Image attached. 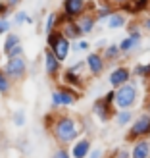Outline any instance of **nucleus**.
I'll use <instances>...</instances> for the list:
<instances>
[{"instance_id":"18","label":"nucleus","mask_w":150,"mask_h":158,"mask_svg":"<svg viewBox=\"0 0 150 158\" xmlns=\"http://www.w3.org/2000/svg\"><path fill=\"white\" fill-rule=\"evenodd\" d=\"M64 19H66V15L62 12H48L46 18H44V27H43L44 33H50V31L58 29L62 23H64Z\"/></svg>"},{"instance_id":"2","label":"nucleus","mask_w":150,"mask_h":158,"mask_svg":"<svg viewBox=\"0 0 150 158\" xmlns=\"http://www.w3.org/2000/svg\"><path fill=\"white\" fill-rule=\"evenodd\" d=\"M114 106L117 110H133L139 102V81L137 77H131L129 83L120 85L117 89H114Z\"/></svg>"},{"instance_id":"39","label":"nucleus","mask_w":150,"mask_h":158,"mask_svg":"<svg viewBox=\"0 0 150 158\" xmlns=\"http://www.w3.org/2000/svg\"><path fill=\"white\" fill-rule=\"evenodd\" d=\"M144 112H146V114H150V98L146 100V104H144Z\"/></svg>"},{"instance_id":"31","label":"nucleus","mask_w":150,"mask_h":158,"mask_svg":"<svg viewBox=\"0 0 150 158\" xmlns=\"http://www.w3.org/2000/svg\"><path fill=\"white\" fill-rule=\"evenodd\" d=\"M139 23H140V29L146 31V33H150V15H148V14H146V15H140Z\"/></svg>"},{"instance_id":"41","label":"nucleus","mask_w":150,"mask_h":158,"mask_svg":"<svg viewBox=\"0 0 150 158\" xmlns=\"http://www.w3.org/2000/svg\"><path fill=\"white\" fill-rule=\"evenodd\" d=\"M2 66H4V54H2V50H0V69H2Z\"/></svg>"},{"instance_id":"26","label":"nucleus","mask_w":150,"mask_h":158,"mask_svg":"<svg viewBox=\"0 0 150 158\" xmlns=\"http://www.w3.org/2000/svg\"><path fill=\"white\" fill-rule=\"evenodd\" d=\"M27 18H29V14L27 12H23V10H14L12 14V25L14 27H21V25H27Z\"/></svg>"},{"instance_id":"34","label":"nucleus","mask_w":150,"mask_h":158,"mask_svg":"<svg viewBox=\"0 0 150 158\" xmlns=\"http://www.w3.org/2000/svg\"><path fill=\"white\" fill-rule=\"evenodd\" d=\"M114 158H131V152H129V151H123V148H120V151H116Z\"/></svg>"},{"instance_id":"8","label":"nucleus","mask_w":150,"mask_h":158,"mask_svg":"<svg viewBox=\"0 0 150 158\" xmlns=\"http://www.w3.org/2000/svg\"><path fill=\"white\" fill-rule=\"evenodd\" d=\"M92 116H96L98 118V122H102V123H106V122H110V120H114V114H116V106L114 104H108V102L104 100V98H96L92 102Z\"/></svg>"},{"instance_id":"24","label":"nucleus","mask_w":150,"mask_h":158,"mask_svg":"<svg viewBox=\"0 0 150 158\" xmlns=\"http://www.w3.org/2000/svg\"><path fill=\"white\" fill-rule=\"evenodd\" d=\"M14 89V81L0 69V97H8Z\"/></svg>"},{"instance_id":"19","label":"nucleus","mask_w":150,"mask_h":158,"mask_svg":"<svg viewBox=\"0 0 150 158\" xmlns=\"http://www.w3.org/2000/svg\"><path fill=\"white\" fill-rule=\"evenodd\" d=\"M116 10H117V8H116L112 2H110V0H106V2H98L96 10H94V18H96L98 23H104Z\"/></svg>"},{"instance_id":"25","label":"nucleus","mask_w":150,"mask_h":158,"mask_svg":"<svg viewBox=\"0 0 150 158\" xmlns=\"http://www.w3.org/2000/svg\"><path fill=\"white\" fill-rule=\"evenodd\" d=\"M133 77L137 79H150V62H140V64H137L135 68H133Z\"/></svg>"},{"instance_id":"37","label":"nucleus","mask_w":150,"mask_h":158,"mask_svg":"<svg viewBox=\"0 0 150 158\" xmlns=\"http://www.w3.org/2000/svg\"><path fill=\"white\" fill-rule=\"evenodd\" d=\"M6 2H8V4H10V6L14 8V10H15V8H18V6L23 2V0H6Z\"/></svg>"},{"instance_id":"30","label":"nucleus","mask_w":150,"mask_h":158,"mask_svg":"<svg viewBox=\"0 0 150 158\" xmlns=\"http://www.w3.org/2000/svg\"><path fill=\"white\" fill-rule=\"evenodd\" d=\"M12 14H14V8L6 0H0V18H10Z\"/></svg>"},{"instance_id":"6","label":"nucleus","mask_w":150,"mask_h":158,"mask_svg":"<svg viewBox=\"0 0 150 158\" xmlns=\"http://www.w3.org/2000/svg\"><path fill=\"white\" fill-rule=\"evenodd\" d=\"M43 69H44V75L52 81H56L62 75V62L54 56V52L50 48H44L43 52Z\"/></svg>"},{"instance_id":"16","label":"nucleus","mask_w":150,"mask_h":158,"mask_svg":"<svg viewBox=\"0 0 150 158\" xmlns=\"http://www.w3.org/2000/svg\"><path fill=\"white\" fill-rule=\"evenodd\" d=\"M77 23H79V27H81V31H83V37H89L91 33H94V29L98 25L94 14H91V12H85L81 18H77Z\"/></svg>"},{"instance_id":"33","label":"nucleus","mask_w":150,"mask_h":158,"mask_svg":"<svg viewBox=\"0 0 150 158\" xmlns=\"http://www.w3.org/2000/svg\"><path fill=\"white\" fill-rule=\"evenodd\" d=\"M104 156V152H102V148H91V152L87 158H102Z\"/></svg>"},{"instance_id":"20","label":"nucleus","mask_w":150,"mask_h":158,"mask_svg":"<svg viewBox=\"0 0 150 158\" xmlns=\"http://www.w3.org/2000/svg\"><path fill=\"white\" fill-rule=\"evenodd\" d=\"M83 79H85V73H75V72H71V69L62 72V81H64V85L75 87V89H79V91L83 89Z\"/></svg>"},{"instance_id":"15","label":"nucleus","mask_w":150,"mask_h":158,"mask_svg":"<svg viewBox=\"0 0 150 158\" xmlns=\"http://www.w3.org/2000/svg\"><path fill=\"white\" fill-rule=\"evenodd\" d=\"M91 139H87V137H81V139H77L75 143L71 145V151H69V154H71V158H87L91 152Z\"/></svg>"},{"instance_id":"1","label":"nucleus","mask_w":150,"mask_h":158,"mask_svg":"<svg viewBox=\"0 0 150 158\" xmlns=\"http://www.w3.org/2000/svg\"><path fill=\"white\" fill-rule=\"evenodd\" d=\"M50 135L60 147H71L83 131V123L71 114H56L54 123L50 125Z\"/></svg>"},{"instance_id":"4","label":"nucleus","mask_w":150,"mask_h":158,"mask_svg":"<svg viewBox=\"0 0 150 158\" xmlns=\"http://www.w3.org/2000/svg\"><path fill=\"white\" fill-rule=\"evenodd\" d=\"M27 58L25 56H10L4 60V66H2V72L12 79L14 83H21L27 79Z\"/></svg>"},{"instance_id":"40","label":"nucleus","mask_w":150,"mask_h":158,"mask_svg":"<svg viewBox=\"0 0 150 158\" xmlns=\"http://www.w3.org/2000/svg\"><path fill=\"white\" fill-rule=\"evenodd\" d=\"M33 23H35V18H33V15H29V18H27V25H33Z\"/></svg>"},{"instance_id":"17","label":"nucleus","mask_w":150,"mask_h":158,"mask_svg":"<svg viewBox=\"0 0 150 158\" xmlns=\"http://www.w3.org/2000/svg\"><path fill=\"white\" fill-rule=\"evenodd\" d=\"M129 152L131 158H150V139H137Z\"/></svg>"},{"instance_id":"35","label":"nucleus","mask_w":150,"mask_h":158,"mask_svg":"<svg viewBox=\"0 0 150 158\" xmlns=\"http://www.w3.org/2000/svg\"><path fill=\"white\" fill-rule=\"evenodd\" d=\"M114 94H116V91L112 89V91H108V93H106V94H104L102 98H104V100L108 102V104H114Z\"/></svg>"},{"instance_id":"12","label":"nucleus","mask_w":150,"mask_h":158,"mask_svg":"<svg viewBox=\"0 0 150 158\" xmlns=\"http://www.w3.org/2000/svg\"><path fill=\"white\" fill-rule=\"evenodd\" d=\"M60 29V33L64 35L66 39H69V41H77V39H83V31H81V27H79V23H77V19H64V23L58 27Z\"/></svg>"},{"instance_id":"13","label":"nucleus","mask_w":150,"mask_h":158,"mask_svg":"<svg viewBox=\"0 0 150 158\" xmlns=\"http://www.w3.org/2000/svg\"><path fill=\"white\" fill-rule=\"evenodd\" d=\"M148 8H150V0H129L127 4L120 6V10L127 15L139 18V15H143L144 12H148Z\"/></svg>"},{"instance_id":"3","label":"nucleus","mask_w":150,"mask_h":158,"mask_svg":"<svg viewBox=\"0 0 150 158\" xmlns=\"http://www.w3.org/2000/svg\"><path fill=\"white\" fill-rule=\"evenodd\" d=\"M83 93L69 85H60L50 93V106L52 110H62V108H69L73 106L77 100H81Z\"/></svg>"},{"instance_id":"36","label":"nucleus","mask_w":150,"mask_h":158,"mask_svg":"<svg viewBox=\"0 0 150 158\" xmlns=\"http://www.w3.org/2000/svg\"><path fill=\"white\" fill-rule=\"evenodd\" d=\"M110 2H112L116 8H120V6H123V4H127L129 0H110Z\"/></svg>"},{"instance_id":"22","label":"nucleus","mask_w":150,"mask_h":158,"mask_svg":"<svg viewBox=\"0 0 150 158\" xmlns=\"http://www.w3.org/2000/svg\"><path fill=\"white\" fill-rule=\"evenodd\" d=\"M21 44V37L18 33H14V31H10V33L4 35V43H2V54L4 56H10V52L15 48V46Z\"/></svg>"},{"instance_id":"11","label":"nucleus","mask_w":150,"mask_h":158,"mask_svg":"<svg viewBox=\"0 0 150 158\" xmlns=\"http://www.w3.org/2000/svg\"><path fill=\"white\" fill-rule=\"evenodd\" d=\"M50 50L54 52V56H56L62 64H64V62L67 60V56H69V52H71V41L66 39L64 35L60 33V37L56 39V43L50 46Z\"/></svg>"},{"instance_id":"14","label":"nucleus","mask_w":150,"mask_h":158,"mask_svg":"<svg viewBox=\"0 0 150 158\" xmlns=\"http://www.w3.org/2000/svg\"><path fill=\"white\" fill-rule=\"evenodd\" d=\"M127 23H129L127 14H123L121 10H116V12L104 21V25H106L108 29H112V31H117V29H125V27H127Z\"/></svg>"},{"instance_id":"28","label":"nucleus","mask_w":150,"mask_h":158,"mask_svg":"<svg viewBox=\"0 0 150 158\" xmlns=\"http://www.w3.org/2000/svg\"><path fill=\"white\" fill-rule=\"evenodd\" d=\"M12 122H14V125L15 127H23L25 125V110H15V112L12 114Z\"/></svg>"},{"instance_id":"32","label":"nucleus","mask_w":150,"mask_h":158,"mask_svg":"<svg viewBox=\"0 0 150 158\" xmlns=\"http://www.w3.org/2000/svg\"><path fill=\"white\" fill-rule=\"evenodd\" d=\"M50 158H71V154H69V151H66V147H60L58 151H54Z\"/></svg>"},{"instance_id":"29","label":"nucleus","mask_w":150,"mask_h":158,"mask_svg":"<svg viewBox=\"0 0 150 158\" xmlns=\"http://www.w3.org/2000/svg\"><path fill=\"white\" fill-rule=\"evenodd\" d=\"M12 31V19L10 18H0V37Z\"/></svg>"},{"instance_id":"7","label":"nucleus","mask_w":150,"mask_h":158,"mask_svg":"<svg viewBox=\"0 0 150 158\" xmlns=\"http://www.w3.org/2000/svg\"><path fill=\"white\" fill-rule=\"evenodd\" d=\"M85 68H87V72H89L92 77H98L104 73V69H106V60L104 56H102V52L100 50H89V54H87V58H85Z\"/></svg>"},{"instance_id":"21","label":"nucleus","mask_w":150,"mask_h":158,"mask_svg":"<svg viewBox=\"0 0 150 158\" xmlns=\"http://www.w3.org/2000/svg\"><path fill=\"white\" fill-rule=\"evenodd\" d=\"M100 52H102V56H104L106 64H110V62H117V60H121V56H123L117 43H108Z\"/></svg>"},{"instance_id":"23","label":"nucleus","mask_w":150,"mask_h":158,"mask_svg":"<svg viewBox=\"0 0 150 158\" xmlns=\"http://www.w3.org/2000/svg\"><path fill=\"white\" fill-rule=\"evenodd\" d=\"M133 120H135L133 110H116V114H114V122H116V125H120V127L131 125Z\"/></svg>"},{"instance_id":"5","label":"nucleus","mask_w":150,"mask_h":158,"mask_svg":"<svg viewBox=\"0 0 150 158\" xmlns=\"http://www.w3.org/2000/svg\"><path fill=\"white\" fill-rule=\"evenodd\" d=\"M148 137H150V114L143 112L131 122L129 131H127V135H125V141L135 143L137 139H148Z\"/></svg>"},{"instance_id":"9","label":"nucleus","mask_w":150,"mask_h":158,"mask_svg":"<svg viewBox=\"0 0 150 158\" xmlns=\"http://www.w3.org/2000/svg\"><path fill=\"white\" fill-rule=\"evenodd\" d=\"M62 14L67 19H77L87 12V0H62Z\"/></svg>"},{"instance_id":"38","label":"nucleus","mask_w":150,"mask_h":158,"mask_svg":"<svg viewBox=\"0 0 150 158\" xmlns=\"http://www.w3.org/2000/svg\"><path fill=\"white\" fill-rule=\"evenodd\" d=\"M106 44H108V41H106V39H100V41L96 43V46H98V48H100V50H102V48H104V46H106Z\"/></svg>"},{"instance_id":"42","label":"nucleus","mask_w":150,"mask_h":158,"mask_svg":"<svg viewBox=\"0 0 150 158\" xmlns=\"http://www.w3.org/2000/svg\"><path fill=\"white\" fill-rule=\"evenodd\" d=\"M146 14H148V15H150V8H148V12H146Z\"/></svg>"},{"instance_id":"27","label":"nucleus","mask_w":150,"mask_h":158,"mask_svg":"<svg viewBox=\"0 0 150 158\" xmlns=\"http://www.w3.org/2000/svg\"><path fill=\"white\" fill-rule=\"evenodd\" d=\"M89 50H91V43L87 41L85 37L83 39H77V41L71 43V52H75V54H79V52H89Z\"/></svg>"},{"instance_id":"10","label":"nucleus","mask_w":150,"mask_h":158,"mask_svg":"<svg viewBox=\"0 0 150 158\" xmlns=\"http://www.w3.org/2000/svg\"><path fill=\"white\" fill-rule=\"evenodd\" d=\"M133 77V69L129 66H116L108 75V83L112 85V89H117L120 85L129 83Z\"/></svg>"}]
</instances>
